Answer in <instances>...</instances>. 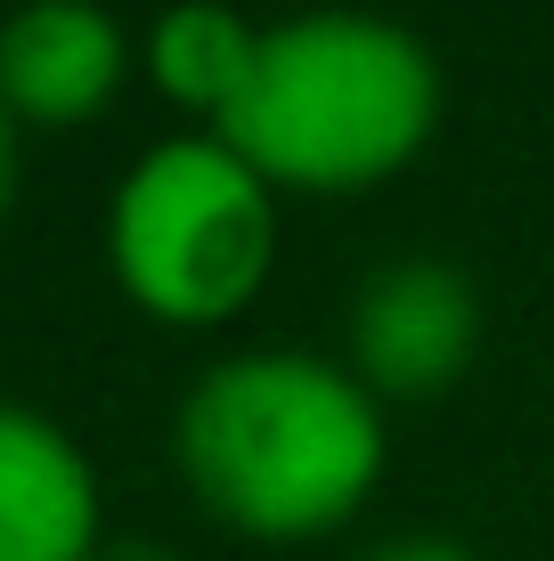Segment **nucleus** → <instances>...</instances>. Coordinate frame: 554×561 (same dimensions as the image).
Masks as SVG:
<instances>
[{"label":"nucleus","mask_w":554,"mask_h":561,"mask_svg":"<svg viewBox=\"0 0 554 561\" xmlns=\"http://www.w3.org/2000/svg\"><path fill=\"white\" fill-rule=\"evenodd\" d=\"M16 130H25V123L0 106V220H9V204H16Z\"/></svg>","instance_id":"nucleus-9"},{"label":"nucleus","mask_w":554,"mask_h":561,"mask_svg":"<svg viewBox=\"0 0 554 561\" xmlns=\"http://www.w3.org/2000/svg\"><path fill=\"white\" fill-rule=\"evenodd\" d=\"M368 561H482L465 537H441V529H408V537H384Z\"/></svg>","instance_id":"nucleus-8"},{"label":"nucleus","mask_w":554,"mask_h":561,"mask_svg":"<svg viewBox=\"0 0 554 561\" xmlns=\"http://www.w3.org/2000/svg\"><path fill=\"white\" fill-rule=\"evenodd\" d=\"M171 448L196 505L237 537L302 546L342 529L392 463L384 399L318 351H237L188 382Z\"/></svg>","instance_id":"nucleus-1"},{"label":"nucleus","mask_w":554,"mask_h":561,"mask_svg":"<svg viewBox=\"0 0 554 561\" xmlns=\"http://www.w3.org/2000/svg\"><path fill=\"white\" fill-rule=\"evenodd\" d=\"M99 561H180V553H171V546H156V537H114V546H106Z\"/></svg>","instance_id":"nucleus-10"},{"label":"nucleus","mask_w":554,"mask_h":561,"mask_svg":"<svg viewBox=\"0 0 554 561\" xmlns=\"http://www.w3.org/2000/svg\"><path fill=\"white\" fill-rule=\"evenodd\" d=\"M139 73V33L106 0H16L0 16V106L42 130H82Z\"/></svg>","instance_id":"nucleus-5"},{"label":"nucleus","mask_w":554,"mask_h":561,"mask_svg":"<svg viewBox=\"0 0 554 561\" xmlns=\"http://www.w3.org/2000/svg\"><path fill=\"white\" fill-rule=\"evenodd\" d=\"M482 351V294L456 261L408 253L359 277L351 301V375L375 399H432Z\"/></svg>","instance_id":"nucleus-4"},{"label":"nucleus","mask_w":554,"mask_h":561,"mask_svg":"<svg viewBox=\"0 0 554 561\" xmlns=\"http://www.w3.org/2000/svg\"><path fill=\"white\" fill-rule=\"evenodd\" d=\"M441 106L449 82L425 33L375 9H302L261 33L253 82L213 130L270 187L359 196L432 147Z\"/></svg>","instance_id":"nucleus-2"},{"label":"nucleus","mask_w":554,"mask_h":561,"mask_svg":"<svg viewBox=\"0 0 554 561\" xmlns=\"http://www.w3.org/2000/svg\"><path fill=\"white\" fill-rule=\"evenodd\" d=\"M261 33L270 25H253L228 0H171V9H156V25L139 33V73L163 90V106L204 114V130H213L237 106V90L253 82Z\"/></svg>","instance_id":"nucleus-7"},{"label":"nucleus","mask_w":554,"mask_h":561,"mask_svg":"<svg viewBox=\"0 0 554 561\" xmlns=\"http://www.w3.org/2000/svg\"><path fill=\"white\" fill-rule=\"evenodd\" d=\"M106 496L57 415L0 399V561H99Z\"/></svg>","instance_id":"nucleus-6"},{"label":"nucleus","mask_w":554,"mask_h":561,"mask_svg":"<svg viewBox=\"0 0 554 561\" xmlns=\"http://www.w3.org/2000/svg\"><path fill=\"white\" fill-rule=\"evenodd\" d=\"M278 187L221 130H171L114 180L106 268L147 318L228 325L270 285Z\"/></svg>","instance_id":"nucleus-3"}]
</instances>
